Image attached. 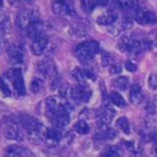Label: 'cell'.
Wrapping results in <instances>:
<instances>
[{
    "instance_id": "cell-1",
    "label": "cell",
    "mask_w": 157,
    "mask_h": 157,
    "mask_svg": "<svg viewBox=\"0 0 157 157\" xmlns=\"http://www.w3.org/2000/svg\"><path fill=\"white\" fill-rule=\"evenodd\" d=\"M100 50V45L97 41H85L78 44L75 49L76 58L82 64L90 62Z\"/></svg>"
},
{
    "instance_id": "cell-2",
    "label": "cell",
    "mask_w": 157,
    "mask_h": 157,
    "mask_svg": "<svg viewBox=\"0 0 157 157\" xmlns=\"http://www.w3.org/2000/svg\"><path fill=\"white\" fill-rule=\"evenodd\" d=\"M47 117L54 127L57 128H63L70 122V113L65 104L57 110L51 113H47Z\"/></svg>"
},
{
    "instance_id": "cell-3",
    "label": "cell",
    "mask_w": 157,
    "mask_h": 157,
    "mask_svg": "<svg viewBox=\"0 0 157 157\" xmlns=\"http://www.w3.org/2000/svg\"><path fill=\"white\" fill-rule=\"evenodd\" d=\"M37 19V12L35 9L30 8H22L20 10L15 18V25L19 30H26L30 24Z\"/></svg>"
},
{
    "instance_id": "cell-4",
    "label": "cell",
    "mask_w": 157,
    "mask_h": 157,
    "mask_svg": "<svg viewBox=\"0 0 157 157\" xmlns=\"http://www.w3.org/2000/svg\"><path fill=\"white\" fill-rule=\"evenodd\" d=\"M6 76L8 78V80L13 85V88L16 94H17L18 96H25L26 94L25 82H24L21 70L19 68H12L7 71Z\"/></svg>"
},
{
    "instance_id": "cell-5",
    "label": "cell",
    "mask_w": 157,
    "mask_h": 157,
    "mask_svg": "<svg viewBox=\"0 0 157 157\" xmlns=\"http://www.w3.org/2000/svg\"><path fill=\"white\" fill-rule=\"evenodd\" d=\"M3 134L7 139L15 140V141H21L24 138L23 128L19 125V123L15 119L7 121L4 124Z\"/></svg>"
},
{
    "instance_id": "cell-6",
    "label": "cell",
    "mask_w": 157,
    "mask_h": 157,
    "mask_svg": "<svg viewBox=\"0 0 157 157\" xmlns=\"http://www.w3.org/2000/svg\"><path fill=\"white\" fill-rule=\"evenodd\" d=\"M70 96L77 102H88L92 97V92L85 82H78V85L72 86Z\"/></svg>"
},
{
    "instance_id": "cell-7",
    "label": "cell",
    "mask_w": 157,
    "mask_h": 157,
    "mask_svg": "<svg viewBox=\"0 0 157 157\" xmlns=\"http://www.w3.org/2000/svg\"><path fill=\"white\" fill-rule=\"evenodd\" d=\"M135 21L140 25H152L157 22V16L152 10L137 7L135 10Z\"/></svg>"
},
{
    "instance_id": "cell-8",
    "label": "cell",
    "mask_w": 157,
    "mask_h": 157,
    "mask_svg": "<svg viewBox=\"0 0 157 157\" xmlns=\"http://www.w3.org/2000/svg\"><path fill=\"white\" fill-rule=\"evenodd\" d=\"M53 12L60 16H68L74 14L73 0H53Z\"/></svg>"
},
{
    "instance_id": "cell-9",
    "label": "cell",
    "mask_w": 157,
    "mask_h": 157,
    "mask_svg": "<svg viewBox=\"0 0 157 157\" xmlns=\"http://www.w3.org/2000/svg\"><path fill=\"white\" fill-rule=\"evenodd\" d=\"M37 70L44 77L50 78V81L54 78L59 77L58 76L57 66L54 63V61H52L51 59H45L41 62H38V64H37Z\"/></svg>"
},
{
    "instance_id": "cell-10",
    "label": "cell",
    "mask_w": 157,
    "mask_h": 157,
    "mask_svg": "<svg viewBox=\"0 0 157 157\" xmlns=\"http://www.w3.org/2000/svg\"><path fill=\"white\" fill-rule=\"evenodd\" d=\"M63 133L60 130V128L57 127H48V128H44L42 137L45 141L47 142L50 146H55L58 143H60L63 139Z\"/></svg>"
},
{
    "instance_id": "cell-11",
    "label": "cell",
    "mask_w": 157,
    "mask_h": 157,
    "mask_svg": "<svg viewBox=\"0 0 157 157\" xmlns=\"http://www.w3.org/2000/svg\"><path fill=\"white\" fill-rule=\"evenodd\" d=\"M4 157H35L28 148L18 144H12L5 148Z\"/></svg>"
},
{
    "instance_id": "cell-12",
    "label": "cell",
    "mask_w": 157,
    "mask_h": 157,
    "mask_svg": "<svg viewBox=\"0 0 157 157\" xmlns=\"http://www.w3.org/2000/svg\"><path fill=\"white\" fill-rule=\"evenodd\" d=\"M7 58L8 61L10 62V64L12 65H18L23 63L24 61V52L22 51V49L16 46V45H9L7 48Z\"/></svg>"
},
{
    "instance_id": "cell-13",
    "label": "cell",
    "mask_w": 157,
    "mask_h": 157,
    "mask_svg": "<svg viewBox=\"0 0 157 157\" xmlns=\"http://www.w3.org/2000/svg\"><path fill=\"white\" fill-rule=\"evenodd\" d=\"M48 44H49V37L46 34H44L41 37H39V38L33 40L31 47H30L32 54L35 56L43 55L44 52L46 51Z\"/></svg>"
},
{
    "instance_id": "cell-14",
    "label": "cell",
    "mask_w": 157,
    "mask_h": 157,
    "mask_svg": "<svg viewBox=\"0 0 157 157\" xmlns=\"http://www.w3.org/2000/svg\"><path fill=\"white\" fill-rule=\"evenodd\" d=\"M26 33L28 38L30 39L31 41L35 40L37 38H39L42 35L45 34L44 31V24L42 21L40 20H35L33 21L30 25L28 26V28L26 29Z\"/></svg>"
},
{
    "instance_id": "cell-15",
    "label": "cell",
    "mask_w": 157,
    "mask_h": 157,
    "mask_svg": "<svg viewBox=\"0 0 157 157\" xmlns=\"http://www.w3.org/2000/svg\"><path fill=\"white\" fill-rule=\"evenodd\" d=\"M117 19H118V15L117 12L113 10H109V11H107L106 13L98 16L97 19V22L100 24V25L111 26V25H114V23L117 22Z\"/></svg>"
},
{
    "instance_id": "cell-16",
    "label": "cell",
    "mask_w": 157,
    "mask_h": 157,
    "mask_svg": "<svg viewBox=\"0 0 157 157\" xmlns=\"http://www.w3.org/2000/svg\"><path fill=\"white\" fill-rule=\"evenodd\" d=\"M143 98H144V94L139 85H133L132 86H130L129 101L132 105H140L142 102Z\"/></svg>"
},
{
    "instance_id": "cell-17",
    "label": "cell",
    "mask_w": 157,
    "mask_h": 157,
    "mask_svg": "<svg viewBox=\"0 0 157 157\" xmlns=\"http://www.w3.org/2000/svg\"><path fill=\"white\" fill-rule=\"evenodd\" d=\"M115 115V111L109 105H105L100 113V119L104 124H109Z\"/></svg>"
},
{
    "instance_id": "cell-18",
    "label": "cell",
    "mask_w": 157,
    "mask_h": 157,
    "mask_svg": "<svg viewBox=\"0 0 157 157\" xmlns=\"http://www.w3.org/2000/svg\"><path fill=\"white\" fill-rule=\"evenodd\" d=\"M113 84L114 88H117L119 90H126L130 86L129 78L125 76H121V77L115 78Z\"/></svg>"
},
{
    "instance_id": "cell-19",
    "label": "cell",
    "mask_w": 157,
    "mask_h": 157,
    "mask_svg": "<svg viewBox=\"0 0 157 157\" xmlns=\"http://www.w3.org/2000/svg\"><path fill=\"white\" fill-rule=\"evenodd\" d=\"M74 129H75L77 133L81 135H85V134H88L90 131V127L89 125V123L86 121L80 119V121H78L75 124H74Z\"/></svg>"
},
{
    "instance_id": "cell-20",
    "label": "cell",
    "mask_w": 157,
    "mask_h": 157,
    "mask_svg": "<svg viewBox=\"0 0 157 157\" xmlns=\"http://www.w3.org/2000/svg\"><path fill=\"white\" fill-rule=\"evenodd\" d=\"M143 48H144V44L141 41L131 40L128 49H127V53L130 54V55H137V54H139L143 50Z\"/></svg>"
},
{
    "instance_id": "cell-21",
    "label": "cell",
    "mask_w": 157,
    "mask_h": 157,
    "mask_svg": "<svg viewBox=\"0 0 157 157\" xmlns=\"http://www.w3.org/2000/svg\"><path fill=\"white\" fill-rule=\"evenodd\" d=\"M109 100L111 101V104L118 107H124L126 105L125 100L118 92H111L109 94Z\"/></svg>"
},
{
    "instance_id": "cell-22",
    "label": "cell",
    "mask_w": 157,
    "mask_h": 157,
    "mask_svg": "<svg viewBox=\"0 0 157 157\" xmlns=\"http://www.w3.org/2000/svg\"><path fill=\"white\" fill-rule=\"evenodd\" d=\"M44 88V82L42 78H33V80L30 82V90L33 94H39L41 90Z\"/></svg>"
},
{
    "instance_id": "cell-23",
    "label": "cell",
    "mask_w": 157,
    "mask_h": 157,
    "mask_svg": "<svg viewBox=\"0 0 157 157\" xmlns=\"http://www.w3.org/2000/svg\"><path fill=\"white\" fill-rule=\"evenodd\" d=\"M117 5L123 10L136 9L138 5V0H115Z\"/></svg>"
},
{
    "instance_id": "cell-24",
    "label": "cell",
    "mask_w": 157,
    "mask_h": 157,
    "mask_svg": "<svg viewBox=\"0 0 157 157\" xmlns=\"http://www.w3.org/2000/svg\"><path fill=\"white\" fill-rule=\"evenodd\" d=\"M117 125L121 131L124 132L125 134H130V124L128 121V118L126 117H121L117 121Z\"/></svg>"
},
{
    "instance_id": "cell-25",
    "label": "cell",
    "mask_w": 157,
    "mask_h": 157,
    "mask_svg": "<svg viewBox=\"0 0 157 157\" xmlns=\"http://www.w3.org/2000/svg\"><path fill=\"white\" fill-rule=\"evenodd\" d=\"M130 42H131V39L129 36H127V35L122 36L117 43V48L119 49V51H121L123 53L127 52V49H128Z\"/></svg>"
},
{
    "instance_id": "cell-26",
    "label": "cell",
    "mask_w": 157,
    "mask_h": 157,
    "mask_svg": "<svg viewBox=\"0 0 157 157\" xmlns=\"http://www.w3.org/2000/svg\"><path fill=\"white\" fill-rule=\"evenodd\" d=\"M81 8L86 14H90L96 8V5L93 2V0H80Z\"/></svg>"
},
{
    "instance_id": "cell-27",
    "label": "cell",
    "mask_w": 157,
    "mask_h": 157,
    "mask_svg": "<svg viewBox=\"0 0 157 157\" xmlns=\"http://www.w3.org/2000/svg\"><path fill=\"white\" fill-rule=\"evenodd\" d=\"M101 139L105 140H113L117 136V132L113 128H107L104 131H101L100 134L98 135Z\"/></svg>"
},
{
    "instance_id": "cell-28",
    "label": "cell",
    "mask_w": 157,
    "mask_h": 157,
    "mask_svg": "<svg viewBox=\"0 0 157 157\" xmlns=\"http://www.w3.org/2000/svg\"><path fill=\"white\" fill-rule=\"evenodd\" d=\"M73 77L76 78V81H78V82H85V81L86 80V71L81 69L76 68L72 73Z\"/></svg>"
},
{
    "instance_id": "cell-29",
    "label": "cell",
    "mask_w": 157,
    "mask_h": 157,
    "mask_svg": "<svg viewBox=\"0 0 157 157\" xmlns=\"http://www.w3.org/2000/svg\"><path fill=\"white\" fill-rule=\"evenodd\" d=\"M0 92L4 97H10L11 96V90L8 86L7 82L4 81V78H0Z\"/></svg>"
},
{
    "instance_id": "cell-30",
    "label": "cell",
    "mask_w": 157,
    "mask_h": 157,
    "mask_svg": "<svg viewBox=\"0 0 157 157\" xmlns=\"http://www.w3.org/2000/svg\"><path fill=\"white\" fill-rule=\"evenodd\" d=\"M102 157H121V155L114 147H109L104 151Z\"/></svg>"
},
{
    "instance_id": "cell-31",
    "label": "cell",
    "mask_w": 157,
    "mask_h": 157,
    "mask_svg": "<svg viewBox=\"0 0 157 157\" xmlns=\"http://www.w3.org/2000/svg\"><path fill=\"white\" fill-rule=\"evenodd\" d=\"M101 64L105 67H109V66L114 64V60L113 57L110 55V54H104L101 56Z\"/></svg>"
},
{
    "instance_id": "cell-32",
    "label": "cell",
    "mask_w": 157,
    "mask_h": 157,
    "mask_svg": "<svg viewBox=\"0 0 157 157\" xmlns=\"http://www.w3.org/2000/svg\"><path fill=\"white\" fill-rule=\"evenodd\" d=\"M35 0H8L12 6H25V5H31L34 3Z\"/></svg>"
},
{
    "instance_id": "cell-33",
    "label": "cell",
    "mask_w": 157,
    "mask_h": 157,
    "mask_svg": "<svg viewBox=\"0 0 157 157\" xmlns=\"http://www.w3.org/2000/svg\"><path fill=\"white\" fill-rule=\"evenodd\" d=\"M148 86H149V88L152 90H157V75L151 74V75L148 77Z\"/></svg>"
},
{
    "instance_id": "cell-34",
    "label": "cell",
    "mask_w": 157,
    "mask_h": 157,
    "mask_svg": "<svg viewBox=\"0 0 157 157\" xmlns=\"http://www.w3.org/2000/svg\"><path fill=\"white\" fill-rule=\"evenodd\" d=\"M70 90H71V89H69L67 85H61L60 86V89H59L60 97L65 98L66 97L68 96V94H70Z\"/></svg>"
},
{
    "instance_id": "cell-35",
    "label": "cell",
    "mask_w": 157,
    "mask_h": 157,
    "mask_svg": "<svg viewBox=\"0 0 157 157\" xmlns=\"http://www.w3.org/2000/svg\"><path fill=\"white\" fill-rule=\"evenodd\" d=\"M109 74H111V75H117V74L121 73V67L119 65L113 64V65L109 66Z\"/></svg>"
},
{
    "instance_id": "cell-36",
    "label": "cell",
    "mask_w": 157,
    "mask_h": 157,
    "mask_svg": "<svg viewBox=\"0 0 157 157\" xmlns=\"http://www.w3.org/2000/svg\"><path fill=\"white\" fill-rule=\"evenodd\" d=\"M125 69L127 70L128 72H131V73H133V72H136V70H137V66H136L133 62H131V61H126L125 62Z\"/></svg>"
},
{
    "instance_id": "cell-37",
    "label": "cell",
    "mask_w": 157,
    "mask_h": 157,
    "mask_svg": "<svg viewBox=\"0 0 157 157\" xmlns=\"http://www.w3.org/2000/svg\"><path fill=\"white\" fill-rule=\"evenodd\" d=\"M145 109L147 110V113H149V114H154L155 113V109H156V107H155V104L152 101H149L146 104V106H145Z\"/></svg>"
},
{
    "instance_id": "cell-38",
    "label": "cell",
    "mask_w": 157,
    "mask_h": 157,
    "mask_svg": "<svg viewBox=\"0 0 157 157\" xmlns=\"http://www.w3.org/2000/svg\"><path fill=\"white\" fill-rule=\"evenodd\" d=\"M109 0H93V2L96 6H105L109 3Z\"/></svg>"
},
{
    "instance_id": "cell-39",
    "label": "cell",
    "mask_w": 157,
    "mask_h": 157,
    "mask_svg": "<svg viewBox=\"0 0 157 157\" xmlns=\"http://www.w3.org/2000/svg\"><path fill=\"white\" fill-rule=\"evenodd\" d=\"M2 4H3V0H0V7L2 6Z\"/></svg>"
},
{
    "instance_id": "cell-40",
    "label": "cell",
    "mask_w": 157,
    "mask_h": 157,
    "mask_svg": "<svg viewBox=\"0 0 157 157\" xmlns=\"http://www.w3.org/2000/svg\"><path fill=\"white\" fill-rule=\"evenodd\" d=\"M1 46H2V45H1V41H0V53H1Z\"/></svg>"
}]
</instances>
